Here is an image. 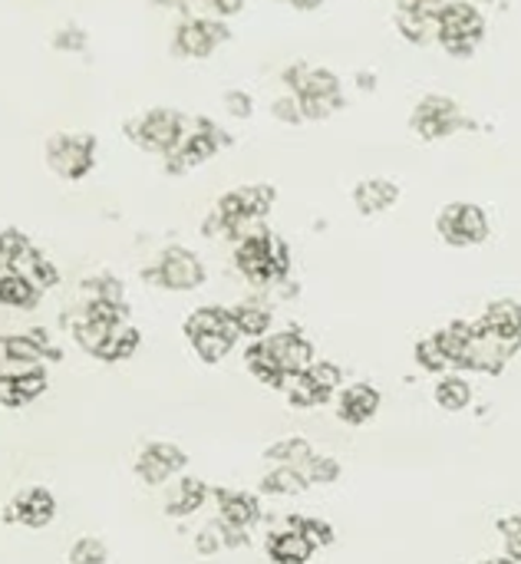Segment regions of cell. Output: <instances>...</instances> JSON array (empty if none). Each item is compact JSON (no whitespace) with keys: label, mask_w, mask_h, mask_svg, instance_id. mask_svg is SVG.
Here are the masks:
<instances>
[{"label":"cell","mask_w":521,"mask_h":564,"mask_svg":"<svg viewBox=\"0 0 521 564\" xmlns=\"http://www.w3.org/2000/svg\"><path fill=\"white\" fill-rule=\"evenodd\" d=\"M235 264L251 284H274L287 274L291 268V251L287 245L271 235L264 225H254L248 235L238 238L235 248Z\"/></svg>","instance_id":"obj_1"},{"label":"cell","mask_w":521,"mask_h":564,"mask_svg":"<svg viewBox=\"0 0 521 564\" xmlns=\"http://www.w3.org/2000/svg\"><path fill=\"white\" fill-rule=\"evenodd\" d=\"M274 205V188L271 185H241L228 195L218 198L215 218L205 225V231H225L231 238L248 235Z\"/></svg>","instance_id":"obj_2"},{"label":"cell","mask_w":521,"mask_h":564,"mask_svg":"<svg viewBox=\"0 0 521 564\" xmlns=\"http://www.w3.org/2000/svg\"><path fill=\"white\" fill-rule=\"evenodd\" d=\"M185 337L205 364H218L235 350L241 334H238L235 314L228 307H198L185 321Z\"/></svg>","instance_id":"obj_3"},{"label":"cell","mask_w":521,"mask_h":564,"mask_svg":"<svg viewBox=\"0 0 521 564\" xmlns=\"http://www.w3.org/2000/svg\"><path fill=\"white\" fill-rule=\"evenodd\" d=\"M126 135L145 152L172 155L188 132H185V116L182 112H175V109H149V112H142L139 119H132L126 126Z\"/></svg>","instance_id":"obj_4"},{"label":"cell","mask_w":521,"mask_h":564,"mask_svg":"<svg viewBox=\"0 0 521 564\" xmlns=\"http://www.w3.org/2000/svg\"><path fill=\"white\" fill-rule=\"evenodd\" d=\"M482 33H486V20L473 3L456 0L436 13V36L453 56H469L479 46Z\"/></svg>","instance_id":"obj_5"},{"label":"cell","mask_w":521,"mask_h":564,"mask_svg":"<svg viewBox=\"0 0 521 564\" xmlns=\"http://www.w3.org/2000/svg\"><path fill=\"white\" fill-rule=\"evenodd\" d=\"M46 165L66 178L79 182L96 165V139L89 132H56L46 139Z\"/></svg>","instance_id":"obj_6"},{"label":"cell","mask_w":521,"mask_h":564,"mask_svg":"<svg viewBox=\"0 0 521 564\" xmlns=\"http://www.w3.org/2000/svg\"><path fill=\"white\" fill-rule=\"evenodd\" d=\"M145 281L165 291H195L205 284V264L188 248H165L152 268H145Z\"/></svg>","instance_id":"obj_7"},{"label":"cell","mask_w":521,"mask_h":564,"mask_svg":"<svg viewBox=\"0 0 521 564\" xmlns=\"http://www.w3.org/2000/svg\"><path fill=\"white\" fill-rule=\"evenodd\" d=\"M436 231L453 248H473V245H482L489 238V218L473 202H453L439 212Z\"/></svg>","instance_id":"obj_8"},{"label":"cell","mask_w":521,"mask_h":564,"mask_svg":"<svg viewBox=\"0 0 521 564\" xmlns=\"http://www.w3.org/2000/svg\"><path fill=\"white\" fill-rule=\"evenodd\" d=\"M304 76H291V86L297 89L301 112L311 119H324L340 106V83L327 69H307L301 66Z\"/></svg>","instance_id":"obj_9"},{"label":"cell","mask_w":521,"mask_h":564,"mask_svg":"<svg viewBox=\"0 0 521 564\" xmlns=\"http://www.w3.org/2000/svg\"><path fill=\"white\" fill-rule=\"evenodd\" d=\"M463 126V112L453 99L443 96H426L416 109H413V129L420 139H443L449 132H456Z\"/></svg>","instance_id":"obj_10"},{"label":"cell","mask_w":521,"mask_h":564,"mask_svg":"<svg viewBox=\"0 0 521 564\" xmlns=\"http://www.w3.org/2000/svg\"><path fill=\"white\" fill-rule=\"evenodd\" d=\"M185 453L172 443H149L139 459H135V476L145 486H165L169 479H175L185 469Z\"/></svg>","instance_id":"obj_11"},{"label":"cell","mask_w":521,"mask_h":564,"mask_svg":"<svg viewBox=\"0 0 521 564\" xmlns=\"http://www.w3.org/2000/svg\"><path fill=\"white\" fill-rule=\"evenodd\" d=\"M268 350L274 354L278 367L284 377H294V373H304L311 370L317 360H314V344L301 334V330H281V334H271L264 337Z\"/></svg>","instance_id":"obj_12"},{"label":"cell","mask_w":521,"mask_h":564,"mask_svg":"<svg viewBox=\"0 0 521 564\" xmlns=\"http://www.w3.org/2000/svg\"><path fill=\"white\" fill-rule=\"evenodd\" d=\"M228 40V26L218 20H185L175 30V50L182 56H211L218 43Z\"/></svg>","instance_id":"obj_13"},{"label":"cell","mask_w":521,"mask_h":564,"mask_svg":"<svg viewBox=\"0 0 521 564\" xmlns=\"http://www.w3.org/2000/svg\"><path fill=\"white\" fill-rule=\"evenodd\" d=\"M225 139L218 135V126H211V122H198V129L195 132H188L185 139H182V145L172 152V159H169V172H185V169H192V165H202V162H208L215 152H218V145H221Z\"/></svg>","instance_id":"obj_14"},{"label":"cell","mask_w":521,"mask_h":564,"mask_svg":"<svg viewBox=\"0 0 521 564\" xmlns=\"http://www.w3.org/2000/svg\"><path fill=\"white\" fill-rule=\"evenodd\" d=\"M377 413H380V390L377 387H370V383L344 387L340 403H337V416L347 426H367Z\"/></svg>","instance_id":"obj_15"},{"label":"cell","mask_w":521,"mask_h":564,"mask_svg":"<svg viewBox=\"0 0 521 564\" xmlns=\"http://www.w3.org/2000/svg\"><path fill=\"white\" fill-rule=\"evenodd\" d=\"M53 516H56V499L43 489V486H33V489H26L13 506H10V522H20V525H26V529H43V525H50L53 522Z\"/></svg>","instance_id":"obj_16"},{"label":"cell","mask_w":521,"mask_h":564,"mask_svg":"<svg viewBox=\"0 0 521 564\" xmlns=\"http://www.w3.org/2000/svg\"><path fill=\"white\" fill-rule=\"evenodd\" d=\"M486 330H492L502 344H509L515 354L521 347V304L519 301H492L479 321Z\"/></svg>","instance_id":"obj_17"},{"label":"cell","mask_w":521,"mask_h":564,"mask_svg":"<svg viewBox=\"0 0 521 564\" xmlns=\"http://www.w3.org/2000/svg\"><path fill=\"white\" fill-rule=\"evenodd\" d=\"M215 502H218V519L238 532H248L258 519H261V506L254 496L248 492H231V489H218L215 492Z\"/></svg>","instance_id":"obj_18"},{"label":"cell","mask_w":521,"mask_h":564,"mask_svg":"<svg viewBox=\"0 0 521 564\" xmlns=\"http://www.w3.org/2000/svg\"><path fill=\"white\" fill-rule=\"evenodd\" d=\"M314 552H317L314 542L294 525H287L268 539V558L274 564H307L314 558Z\"/></svg>","instance_id":"obj_19"},{"label":"cell","mask_w":521,"mask_h":564,"mask_svg":"<svg viewBox=\"0 0 521 564\" xmlns=\"http://www.w3.org/2000/svg\"><path fill=\"white\" fill-rule=\"evenodd\" d=\"M473 334H476V324H469V321H453V324H446L443 330L433 334L436 344H439V350H443L446 360H449V370H466Z\"/></svg>","instance_id":"obj_20"},{"label":"cell","mask_w":521,"mask_h":564,"mask_svg":"<svg viewBox=\"0 0 521 564\" xmlns=\"http://www.w3.org/2000/svg\"><path fill=\"white\" fill-rule=\"evenodd\" d=\"M205 499H208L205 482H198V479H192V476H182V479H175V486H169V492H165V512H169L172 519H185V516L198 512V509L205 506Z\"/></svg>","instance_id":"obj_21"},{"label":"cell","mask_w":521,"mask_h":564,"mask_svg":"<svg viewBox=\"0 0 521 564\" xmlns=\"http://www.w3.org/2000/svg\"><path fill=\"white\" fill-rule=\"evenodd\" d=\"M400 198V188L387 178H367L354 188V202L360 208V215H380L387 208H393Z\"/></svg>","instance_id":"obj_22"},{"label":"cell","mask_w":521,"mask_h":564,"mask_svg":"<svg viewBox=\"0 0 521 564\" xmlns=\"http://www.w3.org/2000/svg\"><path fill=\"white\" fill-rule=\"evenodd\" d=\"M307 476L304 469H294V466H274L264 479H261V492L264 496H274V499H291V496H301L307 492Z\"/></svg>","instance_id":"obj_23"},{"label":"cell","mask_w":521,"mask_h":564,"mask_svg":"<svg viewBox=\"0 0 521 564\" xmlns=\"http://www.w3.org/2000/svg\"><path fill=\"white\" fill-rule=\"evenodd\" d=\"M40 291L17 271V268H0V304L3 307H33Z\"/></svg>","instance_id":"obj_24"},{"label":"cell","mask_w":521,"mask_h":564,"mask_svg":"<svg viewBox=\"0 0 521 564\" xmlns=\"http://www.w3.org/2000/svg\"><path fill=\"white\" fill-rule=\"evenodd\" d=\"M43 390H46V373L43 370H33V373L17 377V380H0V403L3 406H23V403L36 400Z\"/></svg>","instance_id":"obj_25"},{"label":"cell","mask_w":521,"mask_h":564,"mask_svg":"<svg viewBox=\"0 0 521 564\" xmlns=\"http://www.w3.org/2000/svg\"><path fill=\"white\" fill-rule=\"evenodd\" d=\"M241 545H245V532L225 525L221 519L208 522V525L198 532V542H195V549H198L202 555H218V552H225V549H241Z\"/></svg>","instance_id":"obj_26"},{"label":"cell","mask_w":521,"mask_h":564,"mask_svg":"<svg viewBox=\"0 0 521 564\" xmlns=\"http://www.w3.org/2000/svg\"><path fill=\"white\" fill-rule=\"evenodd\" d=\"M245 364H248L254 380H261L268 387H281L284 383V373H281V367H278V360H274V354L268 350L264 340H251V347L245 350Z\"/></svg>","instance_id":"obj_27"},{"label":"cell","mask_w":521,"mask_h":564,"mask_svg":"<svg viewBox=\"0 0 521 564\" xmlns=\"http://www.w3.org/2000/svg\"><path fill=\"white\" fill-rule=\"evenodd\" d=\"M235 314V324H238V334L241 337H251V340H264L268 330H271V311L261 307V304H238L231 307Z\"/></svg>","instance_id":"obj_28"},{"label":"cell","mask_w":521,"mask_h":564,"mask_svg":"<svg viewBox=\"0 0 521 564\" xmlns=\"http://www.w3.org/2000/svg\"><path fill=\"white\" fill-rule=\"evenodd\" d=\"M436 403H439L446 413H463V410L473 403V383L463 380V377H456V373L443 377V380L436 383Z\"/></svg>","instance_id":"obj_29"},{"label":"cell","mask_w":521,"mask_h":564,"mask_svg":"<svg viewBox=\"0 0 521 564\" xmlns=\"http://www.w3.org/2000/svg\"><path fill=\"white\" fill-rule=\"evenodd\" d=\"M139 330L129 324V321H122V324H116L112 327V334H109V340H106V347H102V354H99V360H106V364H116V360H126V357H132L135 350H139Z\"/></svg>","instance_id":"obj_30"},{"label":"cell","mask_w":521,"mask_h":564,"mask_svg":"<svg viewBox=\"0 0 521 564\" xmlns=\"http://www.w3.org/2000/svg\"><path fill=\"white\" fill-rule=\"evenodd\" d=\"M311 456H314V449H311V443L301 440V436L281 440V443H274V446L264 453L268 463H274V466H294V469H304V466L311 463Z\"/></svg>","instance_id":"obj_31"},{"label":"cell","mask_w":521,"mask_h":564,"mask_svg":"<svg viewBox=\"0 0 521 564\" xmlns=\"http://www.w3.org/2000/svg\"><path fill=\"white\" fill-rule=\"evenodd\" d=\"M86 304H122V284L109 274H96L83 284Z\"/></svg>","instance_id":"obj_32"},{"label":"cell","mask_w":521,"mask_h":564,"mask_svg":"<svg viewBox=\"0 0 521 564\" xmlns=\"http://www.w3.org/2000/svg\"><path fill=\"white\" fill-rule=\"evenodd\" d=\"M307 380L314 383V390H317V397H321V403H327L337 390H340V367H334V364H324V360H317L311 370H307Z\"/></svg>","instance_id":"obj_33"},{"label":"cell","mask_w":521,"mask_h":564,"mask_svg":"<svg viewBox=\"0 0 521 564\" xmlns=\"http://www.w3.org/2000/svg\"><path fill=\"white\" fill-rule=\"evenodd\" d=\"M304 476L311 486H334L340 479V463L334 456H311V463L304 466Z\"/></svg>","instance_id":"obj_34"},{"label":"cell","mask_w":521,"mask_h":564,"mask_svg":"<svg viewBox=\"0 0 521 564\" xmlns=\"http://www.w3.org/2000/svg\"><path fill=\"white\" fill-rule=\"evenodd\" d=\"M416 364H420L426 373H446V370H449V360H446V354L439 350L436 337H426V340L416 344Z\"/></svg>","instance_id":"obj_35"},{"label":"cell","mask_w":521,"mask_h":564,"mask_svg":"<svg viewBox=\"0 0 521 564\" xmlns=\"http://www.w3.org/2000/svg\"><path fill=\"white\" fill-rule=\"evenodd\" d=\"M109 552L99 539H79L73 549H69V564H106Z\"/></svg>","instance_id":"obj_36"},{"label":"cell","mask_w":521,"mask_h":564,"mask_svg":"<svg viewBox=\"0 0 521 564\" xmlns=\"http://www.w3.org/2000/svg\"><path fill=\"white\" fill-rule=\"evenodd\" d=\"M291 525L301 529V532L314 542V549H327V545L334 542V529H330L327 522H321V519H304V516H297V519H291Z\"/></svg>","instance_id":"obj_37"},{"label":"cell","mask_w":521,"mask_h":564,"mask_svg":"<svg viewBox=\"0 0 521 564\" xmlns=\"http://www.w3.org/2000/svg\"><path fill=\"white\" fill-rule=\"evenodd\" d=\"M499 532L506 535V555L521 564V512L499 522Z\"/></svg>","instance_id":"obj_38"},{"label":"cell","mask_w":521,"mask_h":564,"mask_svg":"<svg viewBox=\"0 0 521 564\" xmlns=\"http://www.w3.org/2000/svg\"><path fill=\"white\" fill-rule=\"evenodd\" d=\"M225 99H228V109H231L235 116H248V112H251V106H248V96H245V93H228Z\"/></svg>","instance_id":"obj_39"},{"label":"cell","mask_w":521,"mask_h":564,"mask_svg":"<svg viewBox=\"0 0 521 564\" xmlns=\"http://www.w3.org/2000/svg\"><path fill=\"white\" fill-rule=\"evenodd\" d=\"M208 7L215 13H221V17H231V13H238L245 7V0H208Z\"/></svg>","instance_id":"obj_40"},{"label":"cell","mask_w":521,"mask_h":564,"mask_svg":"<svg viewBox=\"0 0 521 564\" xmlns=\"http://www.w3.org/2000/svg\"><path fill=\"white\" fill-rule=\"evenodd\" d=\"M406 13H420V10H426L430 3H436V0H397Z\"/></svg>","instance_id":"obj_41"},{"label":"cell","mask_w":521,"mask_h":564,"mask_svg":"<svg viewBox=\"0 0 521 564\" xmlns=\"http://www.w3.org/2000/svg\"><path fill=\"white\" fill-rule=\"evenodd\" d=\"M284 3H291V7H297V10H314V7H321L324 0H284Z\"/></svg>","instance_id":"obj_42"}]
</instances>
